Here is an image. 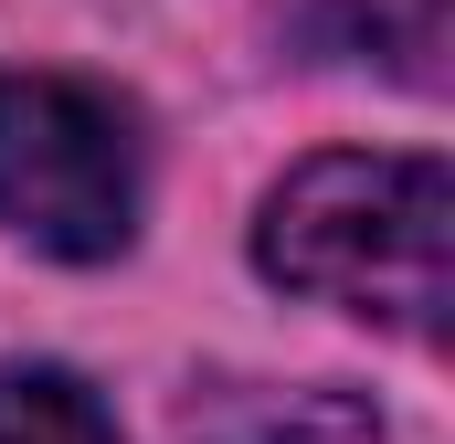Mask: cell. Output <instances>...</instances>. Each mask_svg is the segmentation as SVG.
Segmentation results:
<instances>
[{"mask_svg":"<svg viewBox=\"0 0 455 444\" xmlns=\"http://www.w3.org/2000/svg\"><path fill=\"white\" fill-rule=\"evenodd\" d=\"M0 444H116L75 370H0Z\"/></svg>","mask_w":455,"mask_h":444,"instance_id":"obj_4","label":"cell"},{"mask_svg":"<svg viewBox=\"0 0 455 444\" xmlns=\"http://www.w3.org/2000/svg\"><path fill=\"white\" fill-rule=\"evenodd\" d=\"M254 254L275 286L329 297L349 318L435 338L445 329V254H455V191L445 159H392V148H329L275 180L254 222Z\"/></svg>","mask_w":455,"mask_h":444,"instance_id":"obj_1","label":"cell"},{"mask_svg":"<svg viewBox=\"0 0 455 444\" xmlns=\"http://www.w3.org/2000/svg\"><path fill=\"white\" fill-rule=\"evenodd\" d=\"M191 444H381V424L339 392H286V402H233Z\"/></svg>","mask_w":455,"mask_h":444,"instance_id":"obj_3","label":"cell"},{"mask_svg":"<svg viewBox=\"0 0 455 444\" xmlns=\"http://www.w3.org/2000/svg\"><path fill=\"white\" fill-rule=\"evenodd\" d=\"M0 222L96 265L138 233V116L85 75H0Z\"/></svg>","mask_w":455,"mask_h":444,"instance_id":"obj_2","label":"cell"}]
</instances>
